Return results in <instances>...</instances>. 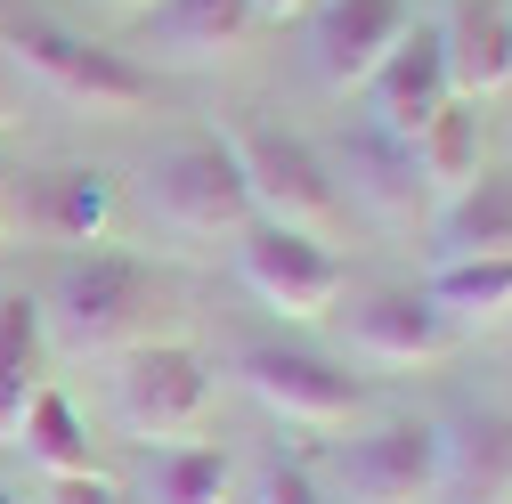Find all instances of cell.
I'll return each instance as SVG.
<instances>
[{
	"label": "cell",
	"instance_id": "obj_1",
	"mask_svg": "<svg viewBox=\"0 0 512 504\" xmlns=\"http://www.w3.org/2000/svg\"><path fill=\"white\" fill-rule=\"evenodd\" d=\"M171 318L179 293L131 252H66L41 301V326L74 358H122L139 342H171Z\"/></svg>",
	"mask_w": 512,
	"mask_h": 504
},
{
	"label": "cell",
	"instance_id": "obj_2",
	"mask_svg": "<svg viewBox=\"0 0 512 504\" xmlns=\"http://www.w3.org/2000/svg\"><path fill=\"white\" fill-rule=\"evenodd\" d=\"M0 49H9V66L25 82H41L57 106H82V114H139L155 98V74L139 66V57H122L106 41H82L66 25H49V17H17V25H0Z\"/></svg>",
	"mask_w": 512,
	"mask_h": 504
},
{
	"label": "cell",
	"instance_id": "obj_3",
	"mask_svg": "<svg viewBox=\"0 0 512 504\" xmlns=\"http://www.w3.org/2000/svg\"><path fill=\"white\" fill-rule=\"evenodd\" d=\"M244 196H252V220L269 228H301V236H334L342 220V179L326 171V155H317L309 139L277 131V122H236V131H220Z\"/></svg>",
	"mask_w": 512,
	"mask_h": 504
},
{
	"label": "cell",
	"instance_id": "obj_4",
	"mask_svg": "<svg viewBox=\"0 0 512 504\" xmlns=\"http://www.w3.org/2000/svg\"><path fill=\"white\" fill-rule=\"evenodd\" d=\"M106 391H114V423L139 448H171V439H196V423L212 415V366L187 342H139L114 358Z\"/></svg>",
	"mask_w": 512,
	"mask_h": 504
},
{
	"label": "cell",
	"instance_id": "obj_5",
	"mask_svg": "<svg viewBox=\"0 0 512 504\" xmlns=\"http://www.w3.org/2000/svg\"><path fill=\"white\" fill-rule=\"evenodd\" d=\"M317 488L334 504H431L439 488V423H374L342 448H326Z\"/></svg>",
	"mask_w": 512,
	"mask_h": 504
},
{
	"label": "cell",
	"instance_id": "obj_6",
	"mask_svg": "<svg viewBox=\"0 0 512 504\" xmlns=\"http://www.w3.org/2000/svg\"><path fill=\"white\" fill-rule=\"evenodd\" d=\"M139 187H147L155 220L179 228V236H220V228L244 236L252 228V196H244V179H236V163H228L220 139H171V147H155Z\"/></svg>",
	"mask_w": 512,
	"mask_h": 504
},
{
	"label": "cell",
	"instance_id": "obj_7",
	"mask_svg": "<svg viewBox=\"0 0 512 504\" xmlns=\"http://www.w3.org/2000/svg\"><path fill=\"white\" fill-rule=\"evenodd\" d=\"M236 277L261 293L277 318H334L342 293H350V269L326 236H301V228H269L252 220L244 244H236Z\"/></svg>",
	"mask_w": 512,
	"mask_h": 504
},
{
	"label": "cell",
	"instance_id": "obj_8",
	"mask_svg": "<svg viewBox=\"0 0 512 504\" xmlns=\"http://www.w3.org/2000/svg\"><path fill=\"white\" fill-rule=\"evenodd\" d=\"M236 383L261 399L277 423H293V431H342L366 407V383L342 374L334 358H317V350H244Z\"/></svg>",
	"mask_w": 512,
	"mask_h": 504
},
{
	"label": "cell",
	"instance_id": "obj_9",
	"mask_svg": "<svg viewBox=\"0 0 512 504\" xmlns=\"http://www.w3.org/2000/svg\"><path fill=\"white\" fill-rule=\"evenodd\" d=\"M415 33V0H317L309 17V74L342 90H366L374 66Z\"/></svg>",
	"mask_w": 512,
	"mask_h": 504
},
{
	"label": "cell",
	"instance_id": "obj_10",
	"mask_svg": "<svg viewBox=\"0 0 512 504\" xmlns=\"http://www.w3.org/2000/svg\"><path fill=\"white\" fill-rule=\"evenodd\" d=\"M342 342L358 358H374V366H431V358L456 350V326L423 301V285L415 293L407 285H382V293H358L342 309Z\"/></svg>",
	"mask_w": 512,
	"mask_h": 504
},
{
	"label": "cell",
	"instance_id": "obj_11",
	"mask_svg": "<svg viewBox=\"0 0 512 504\" xmlns=\"http://www.w3.org/2000/svg\"><path fill=\"white\" fill-rule=\"evenodd\" d=\"M366 106H374V131L399 139V147L423 131L439 106H456V82H447V57H439V33H431V25H415V33L374 66Z\"/></svg>",
	"mask_w": 512,
	"mask_h": 504
},
{
	"label": "cell",
	"instance_id": "obj_12",
	"mask_svg": "<svg viewBox=\"0 0 512 504\" xmlns=\"http://www.w3.org/2000/svg\"><path fill=\"white\" fill-rule=\"evenodd\" d=\"M431 504H512V415L439 423V488Z\"/></svg>",
	"mask_w": 512,
	"mask_h": 504
},
{
	"label": "cell",
	"instance_id": "obj_13",
	"mask_svg": "<svg viewBox=\"0 0 512 504\" xmlns=\"http://www.w3.org/2000/svg\"><path fill=\"white\" fill-rule=\"evenodd\" d=\"M439 33V57H447V82L456 98H496L512 90V9L504 0H447V25Z\"/></svg>",
	"mask_w": 512,
	"mask_h": 504
},
{
	"label": "cell",
	"instance_id": "obj_14",
	"mask_svg": "<svg viewBox=\"0 0 512 504\" xmlns=\"http://www.w3.org/2000/svg\"><path fill=\"white\" fill-rule=\"evenodd\" d=\"M439 261H504L512 252V171H480L464 196H447L431 220Z\"/></svg>",
	"mask_w": 512,
	"mask_h": 504
},
{
	"label": "cell",
	"instance_id": "obj_15",
	"mask_svg": "<svg viewBox=\"0 0 512 504\" xmlns=\"http://www.w3.org/2000/svg\"><path fill=\"white\" fill-rule=\"evenodd\" d=\"M114 212V187L98 171H41L25 179V236L33 244H57V252H82Z\"/></svg>",
	"mask_w": 512,
	"mask_h": 504
},
{
	"label": "cell",
	"instance_id": "obj_16",
	"mask_svg": "<svg viewBox=\"0 0 512 504\" xmlns=\"http://www.w3.org/2000/svg\"><path fill=\"white\" fill-rule=\"evenodd\" d=\"M244 33H252V0H155L147 49L171 66H220Z\"/></svg>",
	"mask_w": 512,
	"mask_h": 504
},
{
	"label": "cell",
	"instance_id": "obj_17",
	"mask_svg": "<svg viewBox=\"0 0 512 504\" xmlns=\"http://www.w3.org/2000/svg\"><path fill=\"white\" fill-rule=\"evenodd\" d=\"M236 488V464L204 439H171V448H147L139 456V480H131V504H228Z\"/></svg>",
	"mask_w": 512,
	"mask_h": 504
},
{
	"label": "cell",
	"instance_id": "obj_18",
	"mask_svg": "<svg viewBox=\"0 0 512 504\" xmlns=\"http://www.w3.org/2000/svg\"><path fill=\"white\" fill-rule=\"evenodd\" d=\"M423 301H431L456 334H496V326H512V252H504V261H439L431 285H423Z\"/></svg>",
	"mask_w": 512,
	"mask_h": 504
},
{
	"label": "cell",
	"instance_id": "obj_19",
	"mask_svg": "<svg viewBox=\"0 0 512 504\" xmlns=\"http://www.w3.org/2000/svg\"><path fill=\"white\" fill-rule=\"evenodd\" d=\"M41 301L0 293V448H17L25 407L41 399Z\"/></svg>",
	"mask_w": 512,
	"mask_h": 504
},
{
	"label": "cell",
	"instance_id": "obj_20",
	"mask_svg": "<svg viewBox=\"0 0 512 504\" xmlns=\"http://www.w3.org/2000/svg\"><path fill=\"white\" fill-rule=\"evenodd\" d=\"M407 155H415V179H423V196H431V204L464 196V187L480 179V114H472V98L439 106L423 131L407 139Z\"/></svg>",
	"mask_w": 512,
	"mask_h": 504
},
{
	"label": "cell",
	"instance_id": "obj_21",
	"mask_svg": "<svg viewBox=\"0 0 512 504\" xmlns=\"http://www.w3.org/2000/svg\"><path fill=\"white\" fill-rule=\"evenodd\" d=\"M350 187H358V204H366V212H382V220H407V212L423 204L415 155H407L399 139H382V131L350 139Z\"/></svg>",
	"mask_w": 512,
	"mask_h": 504
},
{
	"label": "cell",
	"instance_id": "obj_22",
	"mask_svg": "<svg viewBox=\"0 0 512 504\" xmlns=\"http://www.w3.org/2000/svg\"><path fill=\"white\" fill-rule=\"evenodd\" d=\"M17 448H25V456L49 472V480H74V472H90V431H82V415H74V399H66V391H41V399L25 407Z\"/></svg>",
	"mask_w": 512,
	"mask_h": 504
},
{
	"label": "cell",
	"instance_id": "obj_23",
	"mask_svg": "<svg viewBox=\"0 0 512 504\" xmlns=\"http://www.w3.org/2000/svg\"><path fill=\"white\" fill-rule=\"evenodd\" d=\"M252 504H326V488H317L301 464H269L261 488H252Z\"/></svg>",
	"mask_w": 512,
	"mask_h": 504
},
{
	"label": "cell",
	"instance_id": "obj_24",
	"mask_svg": "<svg viewBox=\"0 0 512 504\" xmlns=\"http://www.w3.org/2000/svg\"><path fill=\"white\" fill-rule=\"evenodd\" d=\"M49 504H131V496L98 472H74V480H49Z\"/></svg>",
	"mask_w": 512,
	"mask_h": 504
},
{
	"label": "cell",
	"instance_id": "obj_25",
	"mask_svg": "<svg viewBox=\"0 0 512 504\" xmlns=\"http://www.w3.org/2000/svg\"><path fill=\"white\" fill-rule=\"evenodd\" d=\"M301 9H309V0H252V17H277V25H285V17H301Z\"/></svg>",
	"mask_w": 512,
	"mask_h": 504
},
{
	"label": "cell",
	"instance_id": "obj_26",
	"mask_svg": "<svg viewBox=\"0 0 512 504\" xmlns=\"http://www.w3.org/2000/svg\"><path fill=\"white\" fill-rule=\"evenodd\" d=\"M25 114V98H17V82H9V66H0V122H17Z\"/></svg>",
	"mask_w": 512,
	"mask_h": 504
},
{
	"label": "cell",
	"instance_id": "obj_27",
	"mask_svg": "<svg viewBox=\"0 0 512 504\" xmlns=\"http://www.w3.org/2000/svg\"><path fill=\"white\" fill-rule=\"evenodd\" d=\"M106 9H155V0H106Z\"/></svg>",
	"mask_w": 512,
	"mask_h": 504
},
{
	"label": "cell",
	"instance_id": "obj_28",
	"mask_svg": "<svg viewBox=\"0 0 512 504\" xmlns=\"http://www.w3.org/2000/svg\"><path fill=\"white\" fill-rule=\"evenodd\" d=\"M0 504H17V496H9V488H0Z\"/></svg>",
	"mask_w": 512,
	"mask_h": 504
},
{
	"label": "cell",
	"instance_id": "obj_29",
	"mask_svg": "<svg viewBox=\"0 0 512 504\" xmlns=\"http://www.w3.org/2000/svg\"><path fill=\"white\" fill-rule=\"evenodd\" d=\"M0 196H9V179H0Z\"/></svg>",
	"mask_w": 512,
	"mask_h": 504
}]
</instances>
